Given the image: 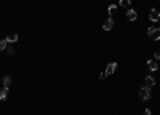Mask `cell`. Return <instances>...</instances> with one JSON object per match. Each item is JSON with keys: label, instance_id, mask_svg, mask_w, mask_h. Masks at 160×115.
<instances>
[{"label": "cell", "instance_id": "cell-13", "mask_svg": "<svg viewBox=\"0 0 160 115\" xmlns=\"http://www.w3.org/2000/svg\"><path fill=\"white\" fill-rule=\"evenodd\" d=\"M6 45H8V42H6V38H5V40H0V51H3L5 48H6Z\"/></svg>", "mask_w": 160, "mask_h": 115}, {"label": "cell", "instance_id": "cell-11", "mask_svg": "<svg viewBox=\"0 0 160 115\" xmlns=\"http://www.w3.org/2000/svg\"><path fill=\"white\" fill-rule=\"evenodd\" d=\"M6 94H8V88H6V86H3V90L0 91V101H5L6 99Z\"/></svg>", "mask_w": 160, "mask_h": 115}, {"label": "cell", "instance_id": "cell-4", "mask_svg": "<svg viewBox=\"0 0 160 115\" xmlns=\"http://www.w3.org/2000/svg\"><path fill=\"white\" fill-rule=\"evenodd\" d=\"M149 19H150V21H154V23H157L160 19V11H157V10H150V11H149Z\"/></svg>", "mask_w": 160, "mask_h": 115}, {"label": "cell", "instance_id": "cell-12", "mask_svg": "<svg viewBox=\"0 0 160 115\" xmlns=\"http://www.w3.org/2000/svg\"><path fill=\"white\" fill-rule=\"evenodd\" d=\"M119 5L120 6H130L131 5V0H119Z\"/></svg>", "mask_w": 160, "mask_h": 115}, {"label": "cell", "instance_id": "cell-2", "mask_svg": "<svg viewBox=\"0 0 160 115\" xmlns=\"http://www.w3.org/2000/svg\"><path fill=\"white\" fill-rule=\"evenodd\" d=\"M139 98L143 99V101L150 99V90H149V88H146V86H143V88L139 90Z\"/></svg>", "mask_w": 160, "mask_h": 115}, {"label": "cell", "instance_id": "cell-7", "mask_svg": "<svg viewBox=\"0 0 160 115\" xmlns=\"http://www.w3.org/2000/svg\"><path fill=\"white\" fill-rule=\"evenodd\" d=\"M154 85H155V80L152 79V77H146V80H144V86H146V88H152Z\"/></svg>", "mask_w": 160, "mask_h": 115}, {"label": "cell", "instance_id": "cell-8", "mask_svg": "<svg viewBox=\"0 0 160 115\" xmlns=\"http://www.w3.org/2000/svg\"><path fill=\"white\" fill-rule=\"evenodd\" d=\"M18 38H19V37H18V34H10V35L6 37V42L8 43H16Z\"/></svg>", "mask_w": 160, "mask_h": 115}, {"label": "cell", "instance_id": "cell-14", "mask_svg": "<svg viewBox=\"0 0 160 115\" xmlns=\"http://www.w3.org/2000/svg\"><path fill=\"white\" fill-rule=\"evenodd\" d=\"M10 83H11V79H10V77H5V79H3V86H6V88H8Z\"/></svg>", "mask_w": 160, "mask_h": 115}, {"label": "cell", "instance_id": "cell-16", "mask_svg": "<svg viewBox=\"0 0 160 115\" xmlns=\"http://www.w3.org/2000/svg\"><path fill=\"white\" fill-rule=\"evenodd\" d=\"M154 58H155V59H160V50L154 53Z\"/></svg>", "mask_w": 160, "mask_h": 115}, {"label": "cell", "instance_id": "cell-15", "mask_svg": "<svg viewBox=\"0 0 160 115\" xmlns=\"http://www.w3.org/2000/svg\"><path fill=\"white\" fill-rule=\"evenodd\" d=\"M106 77H107V74H106V70H104V72H101V75H99V79H101V80H104V79H106Z\"/></svg>", "mask_w": 160, "mask_h": 115}, {"label": "cell", "instance_id": "cell-9", "mask_svg": "<svg viewBox=\"0 0 160 115\" xmlns=\"http://www.w3.org/2000/svg\"><path fill=\"white\" fill-rule=\"evenodd\" d=\"M147 67H149V70L155 72L158 69V67H157V61H147Z\"/></svg>", "mask_w": 160, "mask_h": 115}, {"label": "cell", "instance_id": "cell-5", "mask_svg": "<svg viewBox=\"0 0 160 115\" xmlns=\"http://www.w3.org/2000/svg\"><path fill=\"white\" fill-rule=\"evenodd\" d=\"M115 69H117V62H110V64L107 66V69H106V74H107V77L114 74V72H115Z\"/></svg>", "mask_w": 160, "mask_h": 115}, {"label": "cell", "instance_id": "cell-3", "mask_svg": "<svg viewBox=\"0 0 160 115\" xmlns=\"http://www.w3.org/2000/svg\"><path fill=\"white\" fill-rule=\"evenodd\" d=\"M114 27V19H112L110 16L106 19L104 23H102V29H104V31H110V29Z\"/></svg>", "mask_w": 160, "mask_h": 115}, {"label": "cell", "instance_id": "cell-10", "mask_svg": "<svg viewBox=\"0 0 160 115\" xmlns=\"http://www.w3.org/2000/svg\"><path fill=\"white\" fill-rule=\"evenodd\" d=\"M117 11V5L115 3H112V5H109V8H107V13H109V16L112 18V15H114Z\"/></svg>", "mask_w": 160, "mask_h": 115}, {"label": "cell", "instance_id": "cell-17", "mask_svg": "<svg viewBox=\"0 0 160 115\" xmlns=\"http://www.w3.org/2000/svg\"><path fill=\"white\" fill-rule=\"evenodd\" d=\"M144 115H150V110H149V109H146V110H144Z\"/></svg>", "mask_w": 160, "mask_h": 115}, {"label": "cell", "instance_id": "cell-6", "mask_svg": "<svg viewBox=\"0 0 160 115\" xmlns=\"http://www.w3.org/2000/svg\"><path fill=\"white\" fill-rule=\"evenodd\" d=\"M127 18L130 19V21H136V19H138V13L135 11V10H128V11H127Z\"/></svg>", "mask_w": 160, "mask_h": 115}, {"label": "cell", "instance_id": "cell-1", "mask_svg": "<svg viewBox=\"0 0 160 115\" xmlns=\"http://www.w3.org/2000/svg\"><path fill=\"white\" fill-rule=\"evenodd\" d=\"M147 34L152 40H160V29L158 27H149Z\"/></svg>", "mask_w": 160, "mask_h": 115}]
</instances>
